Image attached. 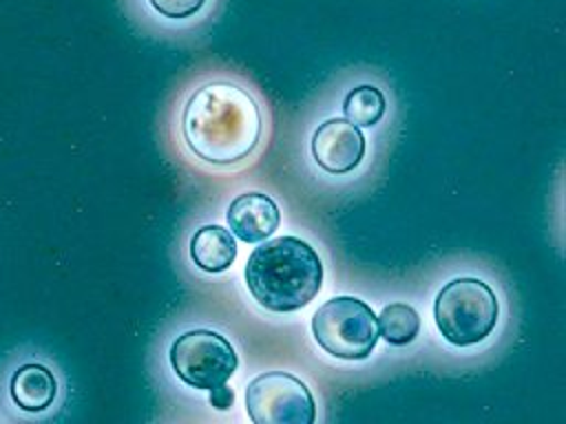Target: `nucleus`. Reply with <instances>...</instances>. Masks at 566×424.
<instances>
[{
  "label": "nucleus",
  "instance_id": "10",
  "mask_svg": "<svg viewBox=\"0 0 566 424\" xmlns=\"http://www.w3.org/2000/svg\"><path fill=\"white\" fill-rule=\"evenodd\" d=\"M190 256L203 272L217 274L228 269L237 258L234 236L221 225H203L190 241Z\"/></svg>",
  "mask_w": 566,
  "mask_h": 424
},
{
  "label": "nucleus",
  "instance_id": "11",
  "mask_svg": "<svg viewBox=\"0 0 566 424\" xmlns=\"http://www.w3.org/2000/svg\"><path fill=\"white\" fill-rule=\"evenodd\" d=\"M376 325L380 327V333L389 344L402 347L409 344L420 329V316L411 305L405 303H391L382 307L380 316H376Z\"/></svg>",
  "mask_w": 566,
  "mask_h": 424
},
{
  "label": "nucleus",
  "instance_id": "12",
  "mask_svg": "<svg viewBox=\"0 0 566 424\" xmlns=\"http://www.w3.org/2000/svg\"><path fill=\"white\" fill-rule=\"evenodd\" d=\"M385 95L380 93V88L371 86V84H363V86H356L352 88L347 95H345V102H343V113H345V119L352 121L354 126H376L380 121V117L385 115Z\"/></svg>",
  "mask_w": 566,
  "mask_h": 424
},
{
  "label": "nucleus",
  "instance_id": "9",
  "mask_svg": "<svg viewBox=\"0 0 566 424\" xmlns=\"http://www.w3.org/2000/svg\"><path fill=\"white\" fill-rule=\"evenodd\" d=\"M9 395L20 411L40 413L53 404L57 395V380L49 367L27 362L13 371Z\"/></svg>",
  "mask_w": 566,
  "mask_h": 424
},
{
  "label": "nucleus",
  "instance_id": "5",
  "mask_svg": "<svg viewBox=\"0 0 566 424\" xmlns=\"http://www.w3.org/2000/svg\"><path fill=\"white\" fill-rule=\"evenodd\" d=\"M170 364L188 386L210 391L234 373L239 358L234 347L221 333L192 329L172 342Z\"/></svg>",
  "mask_w": 566,
  "mask_h": 424
},
{
  "label": "nucleus",
  "instance_id": "8",
  "mask_svg": "<svg viewBox=\"0 0 566 424\" xmlns=\"http://www.w3.org/2000/svg\"><path fill=\"white\" fill-rule=\"evenodd\" d=\"M230 230L245 243H259L268 239L281 223L279 205L263 192L239 194L228 208Z\"/></svg>",
  "mask_w": 566,
  "mask_h": 424
},
{
  "label": "nucleus",
  "instance_id": "3",
  "mask_svg": "<svg viewBox=\"0 0 566 424\" xmlns=\"http://www.w3.org/2000/svg\"><path fill=\"white\" fill-rule=\"evenodd\" d=\"M500 314L493 289L480 278H453L436 296L433 316L440 333L455 347L482 342Z\"/></svg>",
  "mask_w": 566,
  "mask_h": 424
},
{
  "label": "nucleus",
  "instance_id": "7",
  "mask_svg": "<svg viewBox=\"0 0 566 424\" xmlns=\"http://www.w3.org/2000/svg\"><path fill=\"white\" fill-rule=\"evenodd\" d=\"M365 155V137L347 119L334 117L323 121L312 137V157L329 174L352 172Z\"/></svg>",
  "mask_w": 566,
  "mask_h": 424
},
{
  "label": "nucleus",
  "instance_id": "13",
  "mask_svg": "<svg viewBox=\"0 0 566 424\" xmlns=\"http://www.w3.org/2000/svg\"><path fill=\"white\" fill-rule=\"evenodd\" d=\"M206 0H150L153 9L157 13H161L164 18H172V20H184L195 15Z\"/></svg>",
  "mask_w": 566,
  "mask_h": 424
},
{
  "label": "nucleus",
  "instance_id": "1",
  "mask_svg": "<svg viewBox=\"0 0 566 424\" xmlns=\"http://www.w3.org/2000/svg\"><path fill=\"white\" fill-rule=\"evenodd\" d=\"M181 132L195 157L212 166H234L252 155L263 132L254 97L232 82H208L186 102Z\"/></svg>",
  "mask_w": 566,
  "mask_h": 424
},
{
  "label": "nucleus",
  "instance_id": "14",
  "mask_svg": "<svg viewBox=\"0 0 566 424\" xmlns=\"http://www.w3.org/2000/svg\"><path fill=\"white\" fill-rule=\"evenodd\" d=\"M232 402H234V393H232V389L226 386V382L219 384V386H214V389H210V404H212L214 409L226 411V409L232 406Z\"/></svg>",
  "mask_w": 566,
  "mask_h": 424
},
{
  "label": "nucleus",
  "instance_id": "4",
  "mask_svg": "<svg viewBox=\"0 0 566 424\" xmlns=\"http://www.w3.org/2000/svg\"><path fill=\"white\" fill-rule=\"evenodd\" d=\"M312 333L321 349L340 360H365L378 342L376 314L354 296L329 298L312 318Z\"/></svg>",
  "mask_w": 566,
  "mask_h": 424
},
{
  "label": "nucleus",
  "instance_id": "6",
  "mask_svg": "<svg viewBox=\"0 0 566 424\" xmlns=\"http://www.w3.org/2000/svg\"><path fill=\"white\" fill-rule=\"evenodd\" d=\"M245 409L254 424H312L316 417L305 382L283 371L256 375L245 389Z\"/></svg>",
  "mask_w": 566,
  "mask_h": 424
},
{
  "label": "nucleus",
  "instance_id": "2",
  "mask_svg": "<svg viewBox=\"0 0 566 424\" xmlns=\"http://www.w3.org/2000/svg\"><path fill=\"white\" fill-rule=\"evenodd\" d=\"M245 285L254 300L270 311L305 307L323 285V263L312 245L281 236L259 245L245 263Z\"/></svg>",
  "mask_w": 566,
  "mask_h": 424
}]
</instances>
